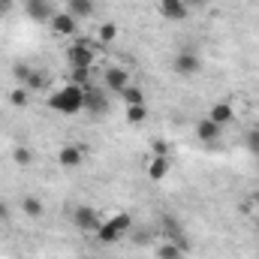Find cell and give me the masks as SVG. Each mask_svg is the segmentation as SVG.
<instances>
[{
	"label": "cell",
	"instance_id": "6da1fadb",
	"mask_svg": "<svg viewBox=\"0 0 259 259\" xmlns=\"http://www.w3.org/2000/svg\"><path fill=\"white\" fill-rule=\"evenodd\" d=\"M49 109L58 112V115H78V112H84V88H78L72 81L61 84L58 91H52Z\"/></svg>",
	"mask_w": 259,
	"mask_h": 259
},
{
	"label": "cell",
	"instance_id": "7a4b0ae2",
	"mask_svg": "<svg viewBox=\"0 0 259 259\" xmlns=\"http://www.w3.org/2000/svg\"><path fill=\"white\" fill-rule=\"evenodd\" d=\"M130 232H133V217H130L127 211H118V214H112V217H106V220L100 223V229H97V241H103V244H115V241L127 238Z\"/></svg>",
	"mask_w": 259,
	"mask_h": 259
},
{
	"label": "cell",
	"instance_id": "3957f363",
	"mask_svg": "<svg viewBox=\"0 0 259 259\" xmlns=\"http://www.w3.org/2000/svg\"><path fill=\"white\" fill-rule=\"evenodd\" d=\"M66 58H69V64L72 66H94L97 61V49H94V42L91 39H72V46L66 49Z\"/></svg>",
	"mask_w": 259,
	"mask_h": 259
},
{
	"label": "cell",
	"instance_id": "277c9868",
	"mask_svg": "<svg viewBox=\"0 0 259 259\" xmlns=\"http://www.w3.org/2000/svg\"><path fill=\"white\" fill-rule=\"evenodd\" d=\"M72 223H75L81 232L97 235V229H100L103 217H100V211H97V208H91V205H78V208H75V214H72Z\"/></svg>",
	"mask_w": 259,
	"mask_h": 259
},
{
	"label": "cell",
	"instance_id": "5b68a950",
	"mask_svg": "<svg viewBox=\"0 0 259 259\" xmlns=\"http://www.w3.org/2000/svg\"><path fill=\"white\" fill-rule=\"evenodd\" d=\"M172 69H175L178 75H196V72L202 69V58L196 55L193 49H181V52L175 55V61H172Z\"/></svg>",
	"mask_w": 259,
	"mask_h": 259
},
{
	"label": "cell",
	"instance_id": "8992f818",
	"mask_svg": "<svg viewBox=\"0 0 259 259\" xmlns=\"http://www.w3.org/2000/svg\"><path fill=\"white\" fill-rule=\"evenodd\" d=\"M49 27H52V33H55V36H75V30H78V18H75V15H69L66 9H58V12L52 15Z\"/></svg>",
	"mask_w": 259,
	"mask_h": 259
},
{
	"label": "cell",
	"instance_id": "52a82bcc",
	"mask_svg": "<svg viewBox=\"0 0 259 259\" xmlns=\"http://www.w3.org/2000/svg\"><path fill=\"white\" fill-rule=\"evenodd\" d=\"M103 84H106L109 91L121 94L127 84H133V78H130V69H124V66H109V69L103 72Z\"/></svg>",
	"mask_w": 259,
	"mask_h": 259
},
{
	"label": "cell",
	"instance_id": "ba28073f",
	"mask_svg": "<svg viewBox=\"0 0 259 259\" xmlns=\"http://www.w3.org/2000/svg\"><path fill=\"white\" fill-rule=\"evenodd\" d=\"M163 232H166V241H172V244H178L184 253L190 250V241H187V235H184V226L175 220V217H163Z\"/></svg>",
	"mask_w": 259,
	"mask_h": 259
},
{
	"label": "cell",
	"instance_id": "9c48e42d",
	"mask_svg": "<svg viewBox=\"0 0 259 259\" xmlns=\"http://www.w3.org/2000/svg\"><path fill=\"white\" fill-rule=\"evenodd\" d=\"M157 12L166 18V21H184L190 15L187 3L184 0H157Z\"/></svg>",
	"mask_w": 259,
	"mask_h": 259
},
{
	"label": "cell",
	"instance_id": "30bf717a",
	"mask_svg": "<svg viewBox=\"0 0 259 259\" xmlns=\"http://www.w3.org/2000/svg\"><path fill=\"white\" fill-rule=\"evenodd\" d=\"M84 112H91V115H106L109 112V100H106V94L100 91V88H84Z\"/></svg>",
	"mask_w": 259,
	"mask_h": 259
},
{
	"label": "cell",
	"instance_id": "8fae6325",
	"mask_svg": "<svg viewBox=\"0 0 259 259\" xmlns=\"http://www.w3.org/2000/svg\"><path fill=\"white\" fill-rule=\"evenodd\" d=\"M84 163V148L81 145H64L58 151V166L61 169H78Z\"/></svg>",
	"mask_w": 259,
	"mask_h": 259
},
{
	"label": "cell",
	"instance_id": "7c38bea8",
	"mask_svg": "<svg viewBox=\"0 0 259 259\" xmlns=\"http://www.w3.org/2000/svg\"><path fill=\"white\" fill-rule=\"evenodd\" d=\"M24 12L33 18V21H52V15L58 12L52 0H24Z\"/></svg>",
	"mask_w": 259,
	"mask_h": 259
},
{
	"label": "cell",
	"instance_id": "4fadbf2b",
	"mask_svg": "<svg viewBox=\"0 0 259 259\" xmlns=\"http://www.w3.org/2000/svg\"><path fill=\"white\" fill-rule=\"evenodd\" d=\"M208 118H211L214 124H220V127H229V124L235 121V109H232V103H229V100H220V103H214V106H211Z\"/></svg>",
	"mask_w": 259,
	"mask_h": 259
},
{
	"label": "cell",
	"instance_id": "5bb4252c",
	"mask_svg": "<svg viewBox=\"0 0 259 259\" xmlns=\"http://www.w3.org/2000/svg\"><path fill=\"white\" fill-rule=\"evenodd\" d=\"M220 133H223V127H220V124H214L211 118H202V121L196 124V139H199V142H205V145H208V142H217V139H220Z\"/></svg>",
	"mask_w": 259,
	"mask_h": 259
},
{
	"label": "cell",
	"instance_id": "9a60e30c",
	"mask_svg": "<svg viewBox=\"0 0 259 259\" xmlns=\"http://www.w3.org/2000/svg\"><path fill=\"white\" fill-rule=\"evenodd\" d=\"M172 172V160L169 157H151L148 160V178L151 181H163Z\"/></svg>",
	"mask_w": 259,
	"mask_h": 259
},
{
	"label": "cell",
	"instance_id": "2e32d148",
	"mask_svg": "<svg viewBox=\"0 0 259 259\" xmlns=\"http://www.w3.org/2000/svg\"><path fill=\"white\" fill-rule=\"evenodd\" d=\"M94 9H97L94 0H66V12L75 15V18H91Z\"/></svg>",
	"mask_w": 259,
	"mask_h": 259
},
{
	"label": "cell",
	"instance_id": "e0dca14e",
	"mask_svg": "<svg viewBox=\"0 0 259 259\" xmlns=\"http://www.w3.org/2000/svg\"><path fill=\"white\" fill-rule=\"evenodd\" d=\"M118 33H121V30H118L115 21H103V24L97 27V42H100V46H112V42L118 39Z\"/></svg>",
	"mask_w": 259,
	"mask_h": 259
},
{
	"label": "cell",
	"instance_id": "ac0fdd59",
	"mask_svg": "<svg viewBox=\"0 0 259 259\" xmlns=\"http://www.w3.org/2000/svg\"><path fill=\"white\" fill-rule=\"evenodd\" d=\"M21 211H24L27 217H33V220H39V217L46 214V205H42L39 196H24V199H21Z\"/></svg>",
	"mask_w": 259,
	"mask_h": 259
},
{
	"label": "cell",
	"instance_id": "d6986e66",
	"mask_svg": "<svg viewBox=\"0 0 259 259\" xmlns=\"http://www.w3.org/2000/svg\"><path fill=\"white\" fill-rule=\"evenodd\" d=\"M6 100H9V106H15V109H27V103H30V91H27L24 84H18V88H12V91L6 94Z\"/></svg>",
	"mask_w": 259,
	"mask_h": 259
},
{
	"label": "cell",
	"instance_id": "ffe728a7",
	"mask_svg": "<svg viewBox=\"0 0 259 259\" xmlns=\"http://www.w3.org/2000/svg\"><path fill=\"white\" fill-rule=\"evenodd\" d=\"M121 97H124L127 106H145V91H142L139 84H127V88L121 91Z\"/></svg>",
	"mask_w": 259,
	"mask_h": 259
},
{
	"label": "cell",
	"instance_id": "44dd1931",
	"mask_svg": "<svg viewBox=\"0 0 259 259\" xmlns=\"http://www.w3.org/2000/svg\"><path fill=\"white\" fill-rule=\"evenodd\" d=\"M12 160H15V166L27 169V166H33V151L27 145H18V148H12Z\"/></svg>",
	"mask_w": 259,
	"mask_h": 259
},
{
	"label": "cell",
	"instance_id": "7402d4cb",
	"mask_svg": "<svg viewBox=\"0 0 259 259\" xmlns=\"http://www.w3.org/2000/svg\"><path fill=\"white\" fill-rule=\"evenodd\" d=\"M69 81L78 84V88H91V66H72Z\"/></svg>",
	"mask_w": 259,
	"mask_h": 259
},
{
	"label": "cell",
	"instance_id": "603a6c76",
	"mask_svg": "<svg viewBox=\"0 0 259 259\" xmlns=\"http://www.w3.org/2000/svg\"><path fill=\"white\" fill-rule=\"evenodd\" d=\"M157 259H184V250L178 244H172V241H163L157 247Z\"/></svg>",
	"mask_w": 259,
	"mask_h": 259
},
{
	"label": "cell",
	"instance_id": "cb8c5ba5",
	"mask_svg": "<svg viewBox=\"0 0 259 259\" xmlns=\"http://www.w3.org/2000/svg\"><path fill=\"white\" fill-rule=\"evenodd\" d=\"M24 88H27V91H42V88H49V75H46L42 69H33L30 78L24 81Z\"/></svg>",
	"mask_w": 259,
	"mask_h": 259
},
{
	"label": "cell",
	"instance_id": "d4e9b609",
	"mask_svg": "<svg viewBox=\"0 0 259 259\" xmlns=\"http://www.w3.org/2000/svg\"><path fill=\"white\" fill-rule=\"evenodd\" d=\"M148 121V106H127V124L139 127Z\"/></svg>",
	"mask_w": 259,
	"mask_h": 259
},
{
	"label": "cell",
	"instance_id": "484cf974",
	"mask_svg": "<svg viewBox=\"0 0 259 259\" xmlns=\"http://www.w3.org/2000/svg\"><path fill=\"white\" fill-rule=\"evenodd\" d=\"M30 72H33V66L24 64V61H15V64H12V78H15L18 84H24V81L30 78Z\"/></svg>",
	"mask_w": 259,
	"mask_h": 259
},
{
	"label": "cell",
	"instance_id": "4316f807",
	"mask_svg": "<svg viewBox=\"0 0 259 259\" xmlns=\"http://www.w3.org/2000/svg\"><path fill=\"white\" fill-rule=\"evenodd\" d=\"M151 157H169V145L163 139H154L151 142Z\"/></svg>",
	"mask_w": 259,
	"mask_h": 259
},
{
	"label": "cell",
	"instance_id": "83f0119b",
	"mask_svg": "<svg viewBox=\"0 0 259 259\" xmlns=\"http://www.w3.org/2000/svg\"><path fill=\"white\" fill-rule=\"evenodd\" d=\"M247 148H250V154H259V130L247 133Z\"/></svg>",
	"mask_w": 259,
	"mask_h": 259
},
{
	"label": "cell",
	"instance_id": "f1b7e54d",
	"mask_svg": "<svg viewBox=\"0 0 259 259\" xmlns=\"http://www.w3.org/2000/svg\"><path fill=\"white\" fill-rule=\"evenodd\" d=\"M12 6H15V0H0V15H9Z\"/></svg>",
	"mask_w": 259,
	"mask_h": 259
},
{
	"label": "cell",
	"instance_id": "f546056e",
	"mask_svg": "<svg viewBox=\"0 0 259 259\" xmlns=\"http://www.w3.org/2000/svg\"><path fill=\"white\" fill-rule=\"evenodd\" d=\"M184 3H187V9L193 12V9H202V6H205L208 0H184Z\"/></svg>",
	"mask_w": 259,
	"mask_h": 259
},
{
	"label": "cell",
	"instance_id": "4dcf8cb0",
	"mask_svg": "<svg viewBox=\"0 0 259 259\" xmlns=\"http://www.w3.org/2000/svg\"><path fill=\"white\" fill-rule=\"evenodd\" d=\"M6 214H9V211H6V205H3V199H0V220H6Z\"/></svg>",
	"mask_w": 259,
	"mask_h": 259
},
{
	"label": "cell",
	"instance_id": "1f68e13d",
	"mask_svg": "<svg viewBox=\"0 0 259 259\" xmlns=\"http://www.w3.org/2000/svg\"><path fill=\"white\" fill-rule=\"evenodd\" d=\"M250 202H253V211H256V217H259V193L253 196V199H250Z\"/></svg>",
	"mask_w": 259,
	"mask_h": 259
},
{
	"label": "cell",
	"instance_id": "d6a6232c",
	"mask_svg": "<svg viewBox=\"0 0 259 259\" xmlns=\"http://www.w3.org/2000/svg\"><path fill=\"white\" fill-rule=\"evenodd\" d=\"M0 238H3V220H0Z\"/></svg>",
	"mask_w": 259,
	"mask_h": 259
},
{
	"label": "cell",
	"instance_id": "836d02e7",
	"mask_svg": "<svg viewBox=\"0 0 259 259\" xmlns=\"http://www.w3.org/2000/svg\"><path fill=\"white\" fill-rule=\"evenodd\" d=\"M81 259H91V256H81Z\"/></svg>",
	"mask_w": 259,
	"mask_h": 259
},
{
	"label": "cell",
	"instance_id": "e575fe53",
	"mask_svg": "<svg viewBox=\"0 0 259 259\" xmlns=\"http://www.w3.org/2000/svg\"><path fill=\"white\" fill-rule=\"evenodd\" d=\"M256 157H259V154H256Z\"/></svg>",
	"mask_w": 259,
	"mask_h": 259
}]
</instances>
